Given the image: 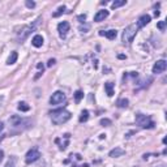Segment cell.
Returning a JSON list of instances; mask_svg holds the SVG:
<instances>
[{
    "instance_id": "obj_7",
    "label": "cell",
    "mask_w": 167,
    "mask_h": 167,
    "mask_svg": "<svg viewBox=\"0 0 167 167\" xmlns=\"http://www.w3.org/2000/svg\"><path fill=\"white\" fill-rule=\"evenodd\" d=\"M166 68H167L166 60H158V62L153 65V73H155V75L162 73V72L166 71Z\"/></svg>"
},
{
    "instance_id": "obj_4",
    "label": "cell",
    "mask_w": 167,
    "mask_h": 167,
    "mask_svg": "<svg viewBox=\"0 0 167 167\" xmlns=\"http://www.w3.org/2000/svg\"><path fill=\"white\" fill-rule=\"evenodd\" d=\"M136 123L142 128H154V121L146 115L137 114L136 115Z\"/></svg>"
},
{
    "instance_id": "obj_18",
    "label": "cell",
    "mask_w": 167,
    "mask_h": 167,
    "mask_svg": "<svg viewBox=\"0 0 167 167\" xmlns=\"http://www.w3.org/2000/svg\"><path fill=\"white\" fill-rule=\"evenodd\" d=\"M127 2L125 0H115V2L111 4V7H112V9H116V8H119V7H121V5H124Z\"/></svg>"
},
{
    "instance_id": "obj_15",
    "label": "cell",
    "mask_w": 167,
    "mask_h": 167,
    "mask_svg": "<svg viewBox=\"0 0 167 167\" xmlns=\"http://www.w3.org/2000/svg\"><path fill=\"white\" fill-rule=\"evenodd\" d=\"M17 58H18V54L16 52V51H12V52H10V55L8 56V59H7V64L8 65L14 64L16 62H17Z\"/></svg>"
},
{
    "instance_id": "obj_34",
    "label": "cell",
    "mask_w": 167,
    "mask_h": 167,
    "mask_svg": "<svg viewBox=\"0 0 167 167\" xmlns=\"http://www.w3.org/2000/svg\"><path fill=\"white\" fill-rule=\"evenodd\" d=\"M2 99H3V98H0V101H2Z\"/></svg>"
},
{
    "instance_id": "obj_22",
    "label": "cell",
    "mask_w": 167,
    "mask_h": 167,
    "mask_svg": "<svg viewBox=\"0 0 167 167\" xmlns=\"http://www.w3.org/2000/svg\"><path fill=\"white\" fill-rule=\"evenodd\" d=\"M64 12H65V7H64V5H62V7H59L58 12H55L52 16H54V17H59V16L62 14V13H64Z\"/></svg>"
},
{
    "instance_id": "obj_5",
    "label": "cell",
    "mask_w": 167,
    "mask_h": 167,
    "mask_svg": "<svg viewBox=\"0 0 167 167\" xmlns=\"http://www.w3.org/2000/svg\"><path fill=\"white\" fill-rule=\"evenodd\" d=\"M41 157V153H39V150H38L37 148H33L30 149L29 152L26 153L25 155V161H26V163H33V162H35V161H38Z\"/></svg>"
},
{
    "instance_id": "obj_14",
    "label": "cell",
    "mask_w": 167,
    "mask_h": 167,
    "mask_svg": "<svg viewBox=\"0 0 167 167\" xmlns=\"http://www.w3.org/2000/svg\"><path fill=\"white\" fill-rule=\"evenodd\" d=\"M125 152H124V150L123 149H121V148H115V149H112V150H111V152H110V157H112V158H115V157H121V155H123Z\"/></svg>"
},
{
    "instance_id": "obj_17",
    "label": "cell",
    "mask_w": 167,
    "mask_h": 167,
    "mask_svg": "<svg viewBox=\"0 0 167 167\" xmlns=\"http://www.w3.org/2000/svg\"><path fill=\"white\" fill-rule=\"evenodd\" d=\"M18 110L22 111V112H26V111L30 110V106L27 104V103H25V102H20L18 103Z\"/></svg>"
},
{
    "instance_id": "obj_20",
    "label": "cell",
    "mask_w": 167,
    "mask_h": 167,
    "mask_svg": "<svg viewBox=\"0 0 167 167\" xmlns=\"http://www.w3.org/2000/svg\"><path fill=\"white\" fill-rule=\"evenodd\" d=\"M82 97H84V93H82L81 90H77V92L75 93V101H76V103H79L81 99H82Z\"/></svg>"
},
{
    "instance_id": "obj_10",
    "label": "cell",
    "mask_w": 167,
    "mask_h": 167,
    "mask_svg": "<svg viewBox=\"0 0 167 167\" xmlns=\"http://www.w3.org/2000/svg\"><path fill=\"white\" fill-rule=\"evenodd\" d=\"M37 22L38 21H35L34 22V24H33V25H29V26H25L24 27V29H22V31H21V34H20V39L21 41H24L25 39V38L27 37V35H29L30 34V31L33 30V29H34V27H35V25H37Z\"/></svg>"
},
{
    "instance_id": "obj_2",
    "label": "cell",
    "mask_w": 167,
    "mask_h": 167,
    "mask_svg": "<svg viewBox=\"0 0 167 167\" xmlns=\"http://www.w3.org/2000/svg\"><path fill=\"white\" fill-rule=\"evenodd\" d=\"M137 30H138V27L135 24L127 26L124 29V31H123V42L124 43H131L133 41V38L136 37Z\"/></svg>"
},
{
    "instance_id": "obj_13",
    "label": "cell",
    "mask_w": 167,
    "mask_h": 167,
    "mask_svg": "<svg viewBox=\"0 0 167 167\" xmlns=\"http://www.w3.org/2000/svg\"><path fill=\"white\" fill-rule=\"evenodd\" d=\"M31 44H33L34 47H37V48L42 47V46H43V37L39 35V34L34 35V38H33V41H31Z\"/></svg>"
},
{
    "instance_id": "obj_12",
    "label": "cell",
    "mask_w": 167,
    "mask_h": 167,
    "mask_svg": "<svg viewBox=\"0 0 167 167\" xmlns=\"http://www.w3.org/2000/svg\"><path fill=\"white\" fill-rule=\"evenodd\" d=\"M99 35H104L106 38H108V39H115L116 35H118V31L114 30V29H111V30H107V31H99Z\"/></svg>"
},
{
    "instance_id": "obj_9",
    "label": "cell",
    "mask_w": 167,
    "mask_h": 167,
    "mask_svg": "<svg viewBox=\"0 0 167 167\" xmlns=\"http://www.w3.org/2000/svg\"><path fill=\"white\" fill-rule=\"evenodd\" d=\"M107 17H108V10L102 9V10H98V12L96 13V16H94V21L101 22V21H104Z\"/></svg>"
},
{
    "instance_id": "obj_1",
    "label": "cell",
    "mask_w": 167,
    "mask_h": 167,
    "mask_svg": "<svg viewBox=\"0 0 167 167\" xmlns=\"http://www.w3.org/2000/svg\"><path fill=\"white\" fill-rule=\"evenodd\" d=\"M71 119V112L67 111L64 108H59V110H55L51 112V120L54 124L60 125V124H64L67 123Z\"/></svg>"
},
{
    "instance_id": "obj_3",
    "label": "cell",
    "mask_w": 167,
    "mask_h": 167,
    "mask_svg": "<svg viewBox=\"0 0 167 167\" xmlns=\"http://www.w3.org/2000/svg\"><path fill=\"white\" fill-rule=\"evenodd\" d=\"M9 123L13 128H20V129H24V128L30 127V120L20 118L18 115H13L12 118L9 119Z\"/></svg>"
},
{
    "instance_id": "obj_25",
    "label": "cell",
    "mask_w": 167,
    "mask_h": 167,
    "mask_svg": "<svg viewBox=\"0 0 167 167\" xmlns=\"http://www.w3.org/2000/svg\"><path fill=\"white\" fill-rule=\"evenodd\" d=\"M14 162H16V159L14 158H10L8 162H7V165H5V167H14Z\"/></svg>"
},
{
    "instance_id": "obj_8",
    "label": "cell",
    "mask_w": 167,
    "mask_h": 167,
    "mask_svg": "<svg viewBox=\"0 0 167 167\" xmlns=\"http://www.w3.org/2000/svg\"><path fill=\"white\" fill-rule=\"evenodd\" d=\"M69 27H71V25H69L68 21H62V22H60V24L58 25V31H59L60 37L64 38L67 35V33L69 31Z\"/></svg>"
},
{
    "instance_id": "obj_33",
    "label": "cell",
    "mask_w": 167,
    "mask_h": 167,
    "mask_svg": "<svg viewBox=\"0 0 167 167\" xmlns=\"http://www.w3.org/2000/svg\"><path fill=\"white\" fill-rule=\"evenodd\" d=\"M118 58H119V59H125V56H124V55H119Z\"/></svg>"
},
{
    "instance_id": "obj_28",
    "label": "cell",
    "mask_w": 167,
    "mask_h": 167,
    "mask_svg": "<svg viewBox=\"0 0 167 167\" xmlns=\"http://www.w3.org/2000/svg\"><path fill=\"white\" fill-rule=\"evenodd\" d=\"M85 18H86V16H85V14H80V16H79L80 22H85Z\"/></svg>"
},
{
    "instance_id": "obj_32",
    "label": "cell",
    "mask_w": 167,
    "mask_h": 167,
    "mask_svg": "<svg viewBox=\"0 0 167 167\" xmlns=\"http://www.w3.org/2000/svg\"><path fill=\"white\" fill-rule=\"evenodd\" d=\"M154 14H155V17H158V16L161 14V12H159V10H155V12H154Z\"/></svg>"
},
{
    "instance_id": "obj_30",
    "label": "cell",
    "mask_w": 167,
    "mask_h": 167,
    "mask_svg": "<svg viewBox=\"0 0 167 167\" xmlns=\"http://www.w3.org/2000/svg\"><path fill=\"white\" fill-rule=\"evenodd\" d=\"M3 157H4V152H3V150H0V162L3 161Z\"/></svg>"
},
{
    "instance_id": "obj_31",
    "label": "cell",
    "mask_w": 167,
    "mask_h": 167,
    "mask_svg": "<svg viewBox=\"0 0 167 167\" xmlns=\"http://www.w3.org/2000/svg\"><path fill=\"white\" fill-rule=\"evenodd\" d=\"M3 129H4V124L2 123V121H0V132H2Z\"/></svg>"
},
{
    "instance_id": "obj_24",
    "label": "cell",
    "mask_w": 167,
    "mask_h": 167,
    "mask_svg": "<svg viewBox=\"0 0 167 167\" xmlns=\"http://www.w3.org/2000/svg\"><path fill=\"white\" fill-rule=\"evenodd\" d=\"M157 27H158L159 30H162V31H163V30H165V27H166V22H165V21H159V22H158V25H157Z\"/></svg>"
},
{
    "instance_id": "obj_19",
    "label": "cell",
    "mask_w": 167,
    "mask_h": 167,
    "mask_svg": "<svg viewBox=\"0 0 167 167\" xmlns=\"http://www.w3.org/2000/svg\"><path fill=\"white\" fill-rule=\"evenodd\" d=\"M88 119H89V111L84 110L81 112V116H80V123H84V121H86Z\"/></svg>"
},
{
    "instance_id": "obj_11",
    "label": "cell",
    "mask_w": 167,
    "mask_h": 167,
    "mask_svg": "<svg viewBox=\"0 0 167 167\" xmlns=\"http://www.w3.org/2000/svg\"><path fill=\"white\" fill-rule=\"evenodd\" d=\"M150 20H152V18H150V16H149V14H144V16H141V17L138 18L137 25H136V26L138 27V29H140V27L146 26V25L149 24V22H150Z\"/></svg>"
},
{
    "instance_id": "obj_27",
    "label": "cell",
    "mask_w": 167,
    "mask_h": 167,
    "mask_svg": "<svg viewBox=\"0 0 167 167\" xmlns=\"http://www.w3.org/2000/svg\"><path fill=\"white\" fill-rule=\"evenodd\" d=\"M55 63H56V60H55V59H50L48 63H47V67H52Z\"/></svg>"
},
{
    "instance_id": "obj_26",
    "label": "cell",
    "mask_w": 167,
    "mask_h": 167,
    "mask_svg": "<svg viewBox=\"0 0 167 167\" xmlns=\"http://www.w3.org/2000/svg\"><path fill=\"white\" fill-rule=\"evenodd\" d=\"M25 4H26V7H27V8H34V7H35V3H34V2H30V0L25 2Z\"/></svg>"
},
{
    "instance_id": "obj_16",
    "label": "cell",
    "mask_w": 167,
    "mask_h": 167,
    "mask_svg": "<svg viewBox=\"0 0 167 167\" xmlns=\"http://www.w3.org/2000/svg\"><path fill=\"white\" fill-rule=\"evenodd\" d=\"M104 90L107 93L108 97H112L114 96V84L112 82H106L104 84Z\"/></svg>"
},
{
    "instance_id": "obj_29",
    "label": "cell",
    "mask_w": 167,
    "mask_h": 167,
    "mask_svg": "<svg viewBox=\"0 0 167 167\" xmlns=\"http://www.w3.org/2000/svg\"><path fill=\"white\" fill-rule=\"evenodd\" d=\"M37 68L43 73V64H42V63H38V64H37Z\"/></svg>"
},
{
    "instance_id": "obj_23",
    "label": "cell",
    "mask_w": 167,
    "mask_h": 167,
    "mask_svg": "<svg viewBox=\"0 0 167 167\" xmlns=\"http://www.w3.org/2000/svg\"><path fill=\"white\" fill-rule=\"evenodd\" d=\"M99 124H101L102 127H108V125H111V120L110 119H101Z\"/></svg>"
},
{
    "instance_id": "obj_6",
    "label": "cell",
    "mask_w": 167,
    "mask_h": 167,
    "mask_svg": "<svg viewBox=\"0 0 167 167\" xmlns=\"http://www.w3.org/2000/svg\"><path fill=\"white\" fill-rule=\"evenodd\" d=\"M65 102V94L63 92H55L51 98H50V103L51 104H60Z\"/></svg>"
},
{
    "instance_id": "obj_21",
    "label": "cell",
    "mask_w": 167,
    "mask_h": 167,
    "mask_svg": "<svg viewBox=\"0 0 167 167\" xmlns=\"http://www.w3.org/2000/svg\"><path fill=\"white\" fill-rule=\"evenodd\" d=\"M118 106H119V107H121V108L127 107V106H128V99H125V98L119 99V101H118Z\"/></svg>"
}]
</instances>
